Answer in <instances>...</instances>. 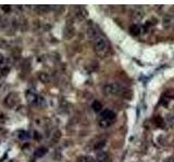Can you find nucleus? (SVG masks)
I'll list each match as a JSON object with an SVG mask.
<instances>
[{"label":"nucleus","mask_w":174,"mask_h":162,"mask_svg":"<svg viewBox=\"0 0 174 162\" xmlns=\"http://www.w3.org/2000/svg\"><path fill=\"white\" fill-rule=\"evenodd\" d=\"M104 93L106 95H116V96H121V97H127V93H131L129 90H126L123 86L121 85L120 83H116V82H113V83H108L104 86Z\"/></svg>","instance_id":"nucleus-1"},{"label":"nucleus","mask_w":174,"mask_h":162,"mask_svg":"<svg viewBox=\"0 0 174 162\" xmlns=\"http://www.w3.org/2000/svg\"><path fill=\"white\" fill-rule=\"evenodd\" d=\"M94 42V49H95V52L97 55H99V56L104 57L107 52L109 51V43L107 39L102 36H97L93 40Z\"/></svg>","instance_id":"nucleus-2"},{"label":"nucleus","mask_w":174,"mask_h":162,"mask_svg":"<svg viewBox=\"0 0 174 162\" xmlns=\"http://www.w3.org/2000/svg\"><path fill=\"white\" fill-rule=\"evenodd\" d=\"M100 117L101 119H104V120H107V121H110V122H114L116 118V115L112 110L110 109H104L101 111V115H100Z\"/></svg>","instance_id":"nucleus-3"},{"label":"nucleus","mask_w":174,"mask_h":162,"mask_svg":"<svg viewBox=\"0 0 174 162\" xmlns=\"http://www.w3.org/2000/svg\"><path fill=\"white\" fill-rule=\"evenodd\" d=\"M4 104L8 107H14L17 104V95L15 93L9 94L4 100Z\"/></svg>","instance_id":"nucleus-4"},{"label":"nucleus","mask_w":174,"mask_h":162,"mask_svg":"<svg viewBox=\"0 0 174 162\" xmlns=\"http://www.w3.org/2000/svg\"><path fill=\"white\" fill-rule=\"evenodd\" d=\"M75 15H76V17L79 21H83L87 17L88 13H87V10L84 7H76V9H75Z\"/></svg>","instance_id":"nucleus-5"},{"label":"nucleus","mask_w":174,"mask_h":162,"mask_svg":"<svg viewBox=\"0 0 174 162\" xmlns=\"http://www.w3.org/2000/svg\"><path fill=\"white\" fill-rule=\"evenodd\" d=\"M96 160L97 162H110V159H109V154L106 152V151H102L100 150L97 152L96 154Z\"/></svg>","instance_id":"nucleus-6"},{"label":"nucleus","mask_w":174,"mask_h":162,"mask_svg":"<svg viewBox=\"0 0 174 162\" xmlns=\"http://www.w3.org/2000/svg\"><path fill=\"white\" fill-rule=\"evenodd\" d=\"M63 35L65 37L66 39H71V38H73L75 35V28L72 26V25H68L64 29V32H63Z\"/></svg>","instance_id":"nucleus-7"},{"label":"nucleus","mask_w":174,"mask_h":162,"mask_svg":"<svg viewBox=\"0 0 174 162\" xmlns=\"http://www.w3.org/2000/svg\"><path fill=\"white\" fill-rule=\"evenodd\" d=\"M34 10L36 11V12L40 13V14H42V13H48L51 10V7L50 5H48V4H38V5H36L35 8H34Z\"/></svg>","instance_id":"nucleus-8"},{"label":"nucleus","mask_w":174,"mask_h":162,"mask_svg":"<svg viewBox=\"0 0 174 162\" xmlns=\"http://www.w3.org/2000/svg\"><path fill=\"white\" fill-rule=\"evenodd\" d=\"M144 10H141V9H136V10H134V12L132 14V19L134 22H138V21H141L143 17H144Z\"/></svg>","instance_id":"nucleus-9"},{"label":"nucleus","mask_w":174,"mask_h":162,"mask_svg":"<svg viewBox=\"0 0 174 162\" xmlns=\"http://www.w3.org/2000/svg\"><path fill=\"white\" fill-rule=\"evenodd\" d=\"M38 79L42 81V83H48V82L50 81L49 73H39V75H38Z\"/></svg>","instance_id":"nucleus-10"},{"label":"nucleus","mask_w":174,"mask_h":162,"mask_svg":"<svg viewBox=\"0 0 174 162\" xmlns=\"http://www.w3.org/2000/svg\"><path fill=\"white\" fill-rule=\"evenodd\" d=\"M46 154H47V148L46 147H39V148H37V149L35 150V156L37 158H42Z\"/></svg>","instance_id":"nucleus-11"},{"label":"nucleus","mask_w":174,"mask_h":162,"mask_svg":"<svg viewBox=\"0 0 174 162\" xmlns=\"http://www.w3.org/2000/svg\"><path fill=\"white\" fill-rule=\"evenodd\" d=\"M97 36H99V32L96 30L95 27H89L88 28V37L90 38L91 40H94Z\"/></svg>","instance_id":"nucleus-12"},{"label":"nucleus","mask_w":174,"mask_h":162,"mask_svg":"<svg viewBox=\"0 0 174 162\" xmlns=\"http://www.w3.org/2000/svg\"><path fill=\"white\" fill-rule=\"evenodd\" d=\"M104 145H106V141L104 139H102V141H99V142H97L95 144V146H94V149L95 150H101L102 148L104 147Z\"/></svg>","instance_id":"nucleus-13"},{"label":"nucleus","mask_w":174,"mask_h":162,"mask_svg":"<svg viewBox=\"0 0 174 162\" xmlns=\"http://www.w3.org/2000/svg\"><path fill=\"white\" fill-rule=\"evenodd\" d=\"M91 108L95 110V111H100L101 110V108H102V105H101V103L98 101H95L94 103H93V105H91Z\"/></svg>","instance_id":"nucleus-14"},{"label":"nucleus","mask_w":174,"mask_h":162,"mask_svg":"<svg viewBox=\"0 0 174 162\" xmlns=\"http://www.w3.org/2000/svg\"><path fill=\"white\" fill-rule=\"evenodd\" d=\"M61 138V132L59 131V130H57L56 132L54 133V135H52V138H51V142L52 143H57Z\"/></svg>","instance_id":"nucleus-15"},{"label":"nucleus","mask_w":174,"mask_h":162,"mask_svg":"<svg viewBox=\"0 0 174 162\" xmlns=\"http://www.w3.org/2000/svg\"><path fill=\"white\" fill-rule=\"evenodd\" d=\"M79 162H95V160L89 156H82L79 158Z\"/></svg>","instance_id":"nucleus-16"},{"label":"nucleus","mask_w":174,"mask_h":162,"mask_svg":"<svg viewBox=\"0 0 174 162\" xmlns=\"http://www.w3.org/2000/svg\"><path fill=\"white\" fill-rule=\"evenodd\" d=\"M112 124V122L110 121H107V120H104V119H100L99 121V126H101V128H104V129H106V128H109V126Z\"/></svg>","instance_id":"nucleus-17"},{"label":"nucleus","mask_w":174,"mask_h":162,"mask_svg":"<svg viewBox=\"0 0 174 162\" xmlns=\"http://www.w3.org/2000/svg\"><path fill=\"white\" fill-rule=\"evenodd\" d=\"M129 30H131V34L134 35V36H137V35L139 34V27L136 26V25H132L131 28H129Z\"/></svg>","instance_id":"nucleus-18"},{"label":"nucleus","mask_w":174,"mask_h":162,"mask_svg":"<svg viewBox=\"0 0 174 162\" xmlns=\"http://www.w3.org/2000/svg\"><path fill=\"white\" fill-rule=\"evenodd\" d=\"M19 137L22 138V139H24V138L29 137V135H27V133H26V132L22 131V132H20V134H19Z\"/></svg>","instance_id":"nucleus-19"},{"label":"nucleus","mask_w":174,"mask_h":162,"mask_svg":"<svg viewBox=\"0 0 174 162\" xmlns=\"http://www.w3.org/2000/svg\"><path fill=\"white\" fill-rule=\"evenodd\" d=\"M11 10V7L10 5H4V7H2V11H6V12H9Z\"/></svg>","instance_id":"nucleus-20"},{"label":"nucleus","mask_w":174,"mask_h":162,"mask_svg":"<svg viewBox=\"0 0 174 162\" xmlns=\"http://www.w3.org/2000/svg\"><path fill=\"white\" fill-rule=\"evenodd\" d=\"M3 62H4V56L2 54H0V65L3 64Z\"/></svg>","instance_id":"nucleus-21"},{"label":"nucleus","mask_w":174,"mask_h":162,"mask_svg":"<svg viewBox=\"0 0 174 162\" xmlns=\"http://www.w3.org/2000/svg\"><path fill=\"white\" fill-rule=\"evenodd\" d=\"M166 162H174V158L172 157V158H168L166 160Z\"/></svg>","instance_id":"nucleus-22"},{"label":"nucleus","mask_w":174,"mask_h":162,"mask_svg":"<svg viewBox=\"0 0 174 162\" xmlns=\"http://www.w3.org/2000/svg\"><path fill=\"white\" fill-rule=\"evenodd\" d=\"M1 17H2V14H1V11H0V21H1Z\"/></svg>","instance_id":"nucleus-23"}]
</instances>
